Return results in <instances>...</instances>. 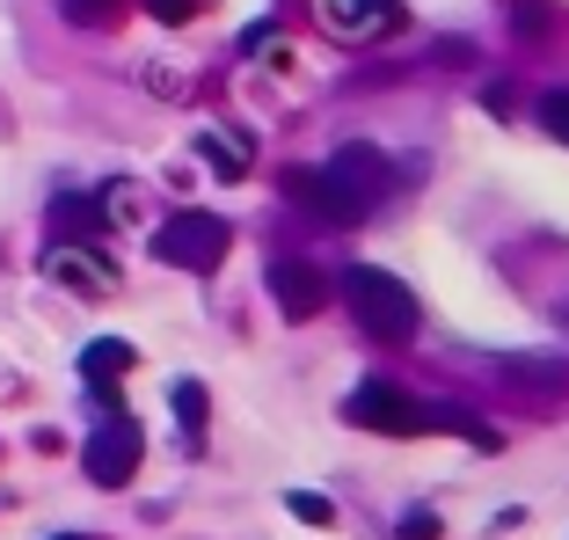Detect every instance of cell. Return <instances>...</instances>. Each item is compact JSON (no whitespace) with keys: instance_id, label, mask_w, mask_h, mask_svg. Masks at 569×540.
<instances>
[{"instance_id":"cell-1","label":"cell","mask_w":569,"mask_h":540,"mask_svg":"<svg viewBox=\"0 0 569 540\" xmlns=\"http://www.w3.org/2000/svg\"><path fill=\"white\" fill-rule=\"evenodd\" d=\"M387 183H395V169H387V153L366 147V139H351V147H336V161H321V176H292V198L315 212V220H336V227H358L372 212V204L387 198Z\"/></svg>"},{"instance_id":"cell-13","label":"cell","mask_w":569,"mask_h":540,"mask_svg":"<svg viewBox=\"0 0 569 540\" xmlns=\"http://www.w3.org/2000/svg\"><path fill=\"white\" fill-rule=\"evenodd\" d=\"M51 220H67V227H81V234H96L102 227V204H88V198H59V212Z\"/></svg>"},{"instance_id":"cell-5","label":"cell","mask_w":569,"mask_h":540,"mask_svg":"<svg viewBox=\"0 0 569 540\" xmlns=\"http://www.w3.org/2000/svg\"><path fill=\"white\" fill-rule=\"evenodd\" d=\"M81 460H88V482H102V490H124V482L139 474V423H132V417H110L96 439H88Z\"/></svg>"},{"instance_id":"cell-3","label":"cell","mask_w":569,"mask_h":540,"mask_svg":"<svg viewBox=\"0 0 569 540\" xmlns=\"http://www.w3.org/2000/svg\"><path fill=\"white\" fill-rule=\"evenodd\" d=\"M343 417H351L358 431H395V439H417V431H438V423H452V417H431V409H423L417 394H402L395 380H366V388L343 402Z\"/></svg>"},{"instance_id":"cell-8","label":"cell","mask_w":569,"mask_h":540,"mask_svg":"<svg viewBox=\"0 0 569 540\" xmlns=\"http://www.w3.org/2000/svg\"><path fill=\"white\" fill-rule=\"evenodd\" d=\"M51 278H59V286H73V292H102L110 286V270L96 263V256H81V249H51Z\"/></svg>"},{"instance_id":"cell-16","label":"cell","mask_w":569,"mask_h":540,"mask_svg":"<svg viewBox=\"0 0 569 540\" xmlns=\"http://www.w3.org/2000/svg\"><path fill=\"white\" fill-rule=\"evenodd\" d=\"M402 540H438V519H431V511H409V519H402Z\"/></svg>"},{"instance_id":"cell-10","label":"cell","mask_w":569,"mask_h":540,"mask_svg":"<svg viewBox=\"0 0 569 540\" xmlns=\"http://www.w3.org/2000/svg\"><path fill=\"white\" fill-rule=\"evenodd\" d=\"M540 124L569 147V88H548V96H540Z\"/></svg>"},{"instance_id":"cell-7","label":"cell","mask_w":569,"mask_h":540,"mask_svg":"<svg viewBox=\"0 0 569 540\" xmlns=\"http://www.w3.org/2000/svg\"><path fill=\"white\" fill-rule=\"evenodd\" d=\"M81 372H88V394H96V402H118V380L132 372V343H118V337L88 343V351H81Z\"/></svg>"},{"instance_id":"cell-11","label":"cell","mask_w":569,"mask_h":540,"mask_svg":"<svg viewBox=\"0 0 569 540\" xmlns=\"http://www.w3.org/2000/svg\"><path fill=\"white\" fill-rule=\"evenodd\" d=\"M67 8V22H81V30H96V22H110L124 8V0H59Z\"/></svg>"},{"instance_id":"cell-4","label":"cell","mask_w":569,"mask_h":540,"mask_svg":"<svg viewBox=\"0 0 569 540\" xmlns=\"http://www.w3.org/2000/svg\"><path fill=\"white\" fill-rule=\"evenodd\" d=\"M153 256L176 270H212L219 256H227V220H212V212H176V220L153 234Z\"/></svg>"},{"instance_id":"cell-2","label":"cell","mask_w":569,"mask_h":540,"mask_svg":"<svg viewBox=\"0 0 569 540\" xmlns=\"http://www.w3.org/2000/svg\"><path fill=\"white\" fill-rule=\"evenodd\" d=\"M343 300H351V314L366 321L372 337H387V343H409L417 337V292L395 278V270H380V263H351L343 270Z\"/></svg>"},{"instance_id":"cell-6","label":"cell","mask_w":569,"mask_h":540,"mask_svg":"<svg viewBox=\"0 0 569 540\" xmlns=\"http://www.w3.org/2000/svg\"><path fill=\"white\" fill-rule=\"evenodd\" d=\"M270 292H278V314L284 321L321 314V270L315 263H278V270H270Z\"/></svg>"},{"instance_id":"cell-14","label":"cell","mask_w":569,"mask_h":540,"mask_svg":"<svg viewBox=\"0 0 569 540\" xmlns=\"http://www.w3.org/2000/svg\"><path fill=\"white\" fill-rule=\"evenodd\" d=\"M292 511H300L307 526H336V504H329V497H315V490H292Z\"/></svg>"},{"instance_id":"cell-12","label":"cell","mask_w":569,"mask_h":540,"mask_svg":"<svg viewBox=\"0 0 569 540\" xmlns=\"http://www.w3.org/2000/svg\"><path fill=\"white\" fill-rule=\"evenodd\" d=\"M198 153H212V169L227 176V183H241V176H249V161H241V153L227 147V139H198Z\"/></svg>"},{"instance_id":"cell-17","label":"cell","mask_w":569,"mask_h":540,"mask_svg":"<svg viewBox=\"0 0 569 540\" xmlns=\"http://www.w3.org/2000/svg\"><path fill=\"white\" fill-rule=\"evenodd\" d=\"M59 540H81V533H59Z\"/></svg>"},{"instance_id":"cell-15","label":"cell","mask_w":569,"mask_h":540,"mask_svg":"<svg viewBox=\"0 0 569 540\" xmlns=\"http://www.w3.org/2000/svg\"><path fill=\"white\" fill-rule=\"evenodd\" d=\"M147 16L153 22H190V16H198V0H147Z\"/></svg>"},{"instance_id":"cell-9","label":"cell","mask_w":569,"mask_h":540,"mask_svg":"<svg viewBox=\"0 0 569 540\" xmlns=\"http://www.w3.org/2000/svg\"><path fill=\"white\" fill-rule=\"evenodd\" d=\"M176 417H183L190 439L204 431V388H198V380H176Z\"/></svg>"}]
</instances>
